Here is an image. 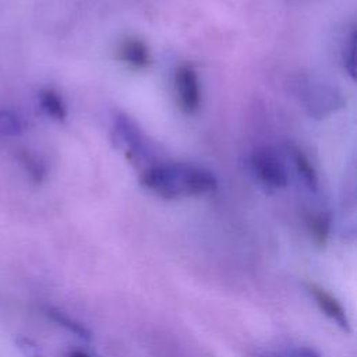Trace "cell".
Masks as SVG:
<instances>
[{
  "label": "cell",
  "mask_w": 357,
  "mask_h": 357,
  "mask_svg": "<svg viewBox=\"0 0 357 357\" xmlns=\"http://www.w3.org/2000/svg\"><path fill=\"white\" fill-rule=\"evenodd\" d=\"M139 180L145 188L166 199L206 195L218 187L209 169L184 162L153 163L144 169Z\"/></svg>",
  "instance_id": "obj_1"
},
{
  "label": "cell",
  "mask_w": 357,
  "mask_h": 357,
  "mask_svg": "<svg viewBox=\"0 0 357 357\" xmlns=\"http://www.w3.org/2000/svg\"><path fill=\"white\" fill-rule=\"evenodd\" d=\"M290 91L298 99L307 114L314 119H325L344 105L337 88L314 77H294L290 81Z\"/></svg>",
  "instance_id": "obj_2"
},
{
  "label": "cell",
  "mask_w": 357,
  "mask_h": 357,
  "mask_svg": "<svg viewBox=\"0 0 357 357\" xmlns=\"http://www.w3.org/2000/svg\"><path fill=\"white\" fill-rule=\"evenodd\" d=\"M112 142L130 160L139 162L149 156L148 139L138 124L128 116L120 113L113 120Z\"/></svg>",
  "instance_id": "obj_3"
},
{
  "label": "cell",
  "mask_w": 357,
  "mask_h": 357,
  "mask_svg": "<svg viewBox=\"0 0 357 357\" xmlns=\"http://www.w3.org/2000/svg\"><path fill=\"white\" fill-rule=\"evenodd\" d=\"M250 166L254 176L269 188H283L289 183V173L284 162L276 151L264 146L251 153Z\"/></svg>",
  "instance_id": "obj_4"
},
{
  "label": "cell",
  "mask_w": 357,
  "mask_h": 357,
  "mask_svg": "<svg viewBox=\"0 0 357 357\" xmlns=\"http://www.w3.org/2000/svg\"><path fill=\"white\" fill-rule=\"evenodd\" d=\"M174 89L177 105L185 114H194L201 106V85L195 68L181 64L174 73Z\"/></svg>",
  "instance_id": "obj_5"
},
{
  "label": "cell",
  "mask_w": 357,
  "mask_h": 357,
  "mask_svg": "<svg viewBox=\"0 0 357 357\" xmlns=\"http://www.w3.org/2000/svg\"><path fill=\"white\" fill-rule=\"evenodd\" d=\"M307 290L314 298L315 304L319 307V310L332 319L339 328H342L344 332H350V321L347 317V312L342 303L332 296L328 290L318 286L317 283H307Z\"/></svg>",
  "instance_id": "obj_6"
},
{
  "label": "cell",
  "mask_w": 357,
  "mask_h": 357,
  "mask_svg": "<svg viewBox=\"0 0 357 357\" xmlns=\"http://www.w3.org/2000/svg\"><path fill=\"white\" fill-rule=\"evenodd\" d=\"M117 57L126 66L141 70L151 64L152 56L148 45L138 38H126L117 47Z\"/></svg>",
  "instance_id": "obj_7"
},
{
  "label": "cell",
  "mask_w": 357,
  "mask_h": 357,
  "mask_svg": "<svg viewBox=\"0 0 357 357\" xmlns=\"http://www.w3.org/2000/svg\"><path fill=\"white\" fill-rule=\"evenodd\" d=\"M287 151L293 160L297 176L304 183V185L310 191H314V192L318 191V187H319L318 173H317L312 162L310 160V158L305 155V152H303V149H300L297 145H289Z\"/></svg>",
  "instance_id": "obj_8"
},
{
  "label": "cell",
  "mask_w": 357,
  "mask_h": 357,
  "mask_svg": "<svg viewBox=\"0 0 357 357\" xmlns=\"http://www.w3.org/2000/svg\"><path fill=\"white\" fill-rule=\"evenodd\" d=\"M46 314H47V317L53 322H56L57 325L63 326L64 329H67L73 335H75V336H78V337H81L84 340H89L92 337L91 331L85 325H82L81 322H78L77 319H74L73 317H70L64 311H61L59 308H54V307H47L46 308Z\"/></svg>",
  "instance_id": "obj_9"
},
{
  "label": "cell",
  "mask_w": 357,
  "mask_h": 357,
  "mask_svg": "<svg viewBox=\"0 0 357 357\" xmlns=\"http://www.w3.org/2000/svg\"><path fill=\"white\" fill-rule=\"evenodd\" d=\"M39 105L42 110L54 120H64L67 116V107L59 92L54 89H43L39 93Z\"/></svg>",
  "instance_id": "obj_10"
},
{
  "label": "cell",
  "mask_w": 357,
  "mask_h": 357,
  "mask_svg": "<svg viewBox=\"0 0 357 357\" xmlns=\"http://www.w3.org/2000/svg\"><path fill=\"white\" fill-rule=\"evenodd\" d=\"M24 131V121L21 116L13 110H0V137H17Z\"/></svg>",
  "instance_id": "obj_11"
},
{
  "label": "cell",
  "mask_w": 357,
  "mask_h": 357,
  "mask_svg": "<svg viewBox=\"0 0 357 357\" xmlns=\"http://www.w3.org/2000/svg\"><path fill=\"white\" fill-rule=\"evenodd\" d=\"M308 229L314 241L319 245L326 243L331 230V218L328 213H314L308 218Z\"/></svg>",
  "instance_id": "obj_12"
},
{
  "label": "cell",
  "mask_w": 357,
  "mask_h": 357,
  "mask_svg": "<svg viewBox=\"0 0 357 357\" xmlns=\"http://www.w3.org/2000/svg\"><path fill=\"white\" fill-rule=\"evenodd\" d=\"M342 61L344 71L350 75L351 79L356 77V29L353 28L344 42L342 52Z\"/></svg>",
  "instance_id": "obj_13"
},
{
  "label": "cell",
  "mask_w": 357,
  "mask_h": 357,
  "mask_svg": "<svg viewBox=\"0 0 357 357\" xmlns=\"http://www.w3.org/2000/svg\"><path fill=\"white\" fill-rule=\"evenodd\" d=\"M22 160H24V165H25L26 170L32 176V178L35 181H40L45 176V172H46V167L43 165V162L35 155H25Z\"/></svg>",
  "instance_id": "obj_14"
},
{
  "label": "cell",
  "mask_w": 357,
  "mask_h": 357,
  "mask_svg": "<svg viewBox=\"0 0 357 357\" xmlns=\"http://www.w3.org/2000/svg\"><path fill=\"white\" fill-rule=\"evenodd\" d=\"M17 344H18V347L21 349V351H22L26 357H42L39 347H38L31 339L20 337V339L17 340Z\"/></svg>",
  "instance_id": "obj_15"
},
{
  "label": "cell",
  "mask_w": 357,
  "mask_h": 357,
  "mask_svg": "<svg viewBox=\"0 0 357 357\" xmlns=\"http://www.w3.org/2000/svg\"><path fill=\"white\" fill-rule=\"evenodd\" d=\"M284 354L286 357H321V353L317 349L307 347V346H300V347L286 350Z\"/></svg>",
  "instance_id": "obj_16"
},
{
  "label": "cell",
  "mask_w": 357,
  "mask_h": 357,
  "mask_svg": "<svg viewBox=\"0 0 357 357\" xmlns=\"http://www.w3.org/2000/svg\"><path fill=\"white\" fill-rule=\"evenodd\" d=\"M257 357H286L284 351H265L258 354Z\"/></svg>",
  "instance_id": "obj_17"
},
{
  "label": "cell",
  "mask_w": 357,
  "mask_h": 357,
  "mask_svg": "<svg viewBox=\"0 0 357 357\" xmlns=\"http://www.w3.org/2000/svg\"><path fill=\"white\" fill-rule=\"evenodd\" d=\"M66 357H91V356L82 350H75V351H71L70 354H67Z\"/></svg>",
  "instance_id": "obj_18"
}]
</instances>
